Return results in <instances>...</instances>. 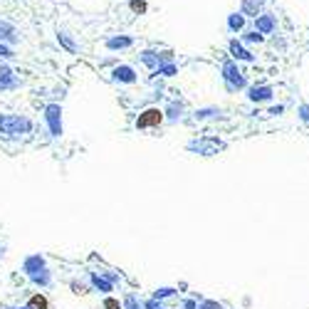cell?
Listing matches in <instances>:
<instances>
[{
	"mask_svg": "<svg viewBox=\"0 0 309 309\" xmlns=\"http://www.w3.org/2000/svg\"><path fill=\"white\" fill-rule=\"evenodd\" d=\"M223 72H225V79L230 82V87H243V84H245V79L240 77V72H238V69H235L230 62L223 67Z\"/></svg>",
	"mask_w": 309,
	"mask_h": 309,
	"instance_id": "obj_5",
	"label": "cell"
},
{
	"mask_svg": "<svg viewBox=\"0 0 309 309\" xmlns=\"http://www.w3.org/2000/svg\"><path fill=\"white\" fill-rule=\"evenodd\" d=\"M200 309H220V305H215V302H203Z\"/></svg>",
	"mask_w": 309,
	"mask_h": 309,
	"instance_id": "obj_24",
	"label": "cell"
},
{
	"mask_svg": "<svg viewBox=\"0 0 309 309\" xmlns=\"http://www.w3.org/2000/svg\"><path fill=\"white\" fill-rule=\"evenodd\" d=\"M15 84H17L15 74H12L7 67H2V69H0V89H10V87H15Z\"/></svg>",
	"mask_w": 309,
	"mask_h": 309,
	"instance_id": "obj_7",
	"label": "cell"
},
{
	"mask_svg": "<svg viewBox=\"0 0 309 309\" xmlns=\"http://www.w3.org/2000/svg\"><path fill=\"white\" fill-rule=\"evenodd\" d=\"M45 119L50 124V134L52 136H60L62 134V109L60 104H50L47 109H45Z\"/></svg>",
	"mask_w": 309,
	"mask_h": 309,
	"instance_id": "obj_4",
	"label": "cell"
},
{
	"mask_svg": "<svg viewBox=\"0 0 309 309\" xmlns=\"http://www.w3.org/2000/svg\"><path fill=\"white\" fill-rule=\"evenodd\" d=\"M104 309H122V307H119L117 300H107V302H104Z\"/></svg>",
	"mask_w": 309,
	"mask_h": 309,
	"instance_id": "obj_20",
	"label": "cell"
},
{
	"mask_svg": "<svg viewBox=\"0 0 309 309\" xmlns=\"http://www.w3.org/2000/svg\"><path fill=\"white\" fill-rule=\"evenodd\" d=\"M171 295H173V290H168V287L156 290V300H163V297H171Z\"/></svg>",
	"mask_w": 309,
	"mask_h": 309,
	"instance_id": "obj_19",
	"label": "cell"
},
{
	"mask_svg": "<svg viewBox=\"0 0 309 309\" xmlns=\"http://www.w3.org/2000/svg\"><path fill=\"white\" fill-rule=\"evenodd\" d=\"M30 309H47V300H45L42 295H35V297L30 300Z\"/></svg>",
	"mask_w": 309,
	"mask_h": 309,
	"instance_id": "obj_13",
	"label": "cell"
},
{
	"mask_svg": "<svg viewBox=\"0 0 309 309\" xmlns=\"http://www.w3.org/2000/svg\"><path fill=\"white\" fill-rule=\"evenodd\" d=\"M141 60L146 62L149 67H158V57H154V52H144V57Z\"/></svg>",
	"mask_w": 309,
	"mask_h": 309,
	"instance_id": "obj_16",
	"label": "cell"
},
{
	"mask_svg": "<svg viewBox=\"0 0 309 309\" xmlns=\"http://www.w3.org/2000/svg\"><path fill=\"white\" fill-rule=\"evenodd\" d=\"M230 27H233V30H240V27H243V15H233V17H230Z\"/></svg>",
	"mask_w": 309,
	"mask_h": 309,
	"instance_id": "obj_17",
	"label": "cell"
},
{
	"mask_svg": "<svg viewBox=\"0 0 309 309\" xmlns=\"http://www.w3.org/2000/svg\"><path fill=\"white\" fill-rule=\"evenodd\" d=\"M129 7H131L134 12H139V15H141V12H146V2H144V0H131V5H129Z\"/></svg>",
	"mask_w": 309,
	"mask_h": 309,
	"instance_id": "obj_15",
	"label": "cell"
},
{
	"mask_svg": "<svg viewBox=\"0 0 309 309\" xmlns=\"http://www.w3.org/2000/svg\"><path fill=\"white\" fill-rule=\"evenodd\" d=\"M270 94H272V92H270L267 87H260V89L255 87V89L250 92V99H255V102H262V99H270Z\"/></svg>",
	"mask_w": 309,
	"mask_h": 309,
	"instance_id": "obj_11",
	"label": "cell"
},
{
	"mask_svg": "<svg viewBox=\"0 0 309 309\" xmlns=\"http://www.w3.org/2000/svg\"><path fill=\"white\" fill-rule=\"evenodd\" d=\"M25 272H27L35 282H40L42 287L50 285V275H47V270H45V260H42L40 255H32V257L25 260Z\"/></svg>",
	"mask_w": 309,
	"mask_h": 309,
	"instance_id": "obj_2",
	"label": "cell"
},
{
	"mask_svg": "<svg viewBox=\"0 0 309 309\" xmlns=\"http://www.w3.org/2000/svg\"><path fill=\"white\" fill-rule=\"evenodd\" d=\"M0 57H12V50L5 47V45H0Z\"/></svg>",
	"mask_w": 309,
	"mask_h": 309,
	"instance_id": "obj_22",
	"label": "cell"
},
{
	"mask_svg": "<svg viewBox=\"0 0 309 309\" xmlns=\"http://www.w3.org/2000/svg\"><path fill=\"white\" fill-rule=\"evenodd\" d=\"M230 52H233L235 57H240V60H252V55H250V52H245V50H243L238 42H233V45H230Z\"/></svg>",
	"mask_w": 309,
	"mask_h": 309,
	"instance_id": "obj_12",
	"label": "cell"
},
{
	"mask_svg": "<svg viewBox=\"0 0 309 309\" xmlns=\"http://www.w3.org/2000/svg\"><path fill=\"white\" fill-rule=\"evenodd\" d=\"M92 282H94L97 290H102V292H112V280H104L102 272H92Z\"/></svg>",
	"mask_w": 309,
	"mask_h": 309,
	"instance_id": "obj_8",
	"label": "cell"
},
{
	"mask_svg": "<svg viewBox=\"0 0 309 309\" xmlns=\"http://www.w3.org/2000/svg\"><path fill=\"white\" fill-rule=\"evenodd\" d=\"M0 40H7V42H15V40H17L15 27L7 25V22H2V20H0Z\"/></svg>",
	"mask_w": 309,
	"mask_h": 309,
	"instance_id": "obj_9",
	"label": "cell"
},
{
	"mask_svg": "<svg viewBox=\"0 0 309 309\" xmlns=\"http://www.w3.org/2000/svg\"><path fill=\"white\" fill-rule=\"evenodd\" d=\"M60 40H62V42H64V47H69V50H74V45H72V40H69V37H67L64 32H60Z\"/></svg>",
	"mask_w": 309,
	"mask_h": 309,
	"instance_id": "obj_21",
	"label": "cell"
},
{
	"mask_svg": "<svg viewBox=\"0 0 309 309\" xmlns=\"http://www.w3.org/2000/svg\"><path fill=\"white\" fill-rule=\"evenodd\" d=\"M302 112H305V114H302V117H305V119H309V109H302Z\"/></svg>",
	"mask_w": 309,
	"mask_h": 309,
	"instance_id": "obj_27",
	"label": "cell"
},
{
	"mask_svg": "<svg viewBox=\"0 0 309 309\" xmlns=\"http://www.w3.org/2000/svg\"><path fill=\"white\" fill-rule=\"evenodd\" d=\"M30 129H32V124L25 117H5V114H0V136L2 139H17V136L27 134Z\"/></svg>",
	"mask_w": 309,
	"mask_h": 309,
	"instance_id": "obj_1",
	"label": "cell"
},
{
	"mask_svg": "<svg viewBox=\"0 0 309 309\" xmlns=\"http://www.w3.org/2000/svg\"><path fill=\"white\" fill-rule=\"evenodd\" d=\"M114 79H117V82H126V84H131V82H136V72H134L131 67L122 64V67L114 69Z\"/></svg>",
	"mask_w": 309,
	"mask_h": 309,
	"instance_id": "obj_6",
	"label": "cell"
},
{
	"mask_svg": "<svg viewBox=\"0 0 309 309\" xmlns=\"http://www.w3.org/2000/svg\"><path fill=\"white\" fill-rule=\"evenodd\" d=\"M257 25H260V30H262V32H267V30H272V20H270V17H262V20H260Z\"/></svg>",
	"mask_w": 309,
	"mask_h": 309,
	"instance_id": "obj_18",
	"label": "cell"
},
{
	"mask_svg": "<svg viewBox=\"0 0 309 309\" xmlns=\"http://www.w3.org/2000/svg\"><path fill=\"white\" fill-rule=\"evenodd\" d=\"M247 40H252V42L257 40V42H260V40H262V35H257V32H247Z\"/></svg>",
	"mask_w": 309,
	"mask_h": 309,
	"instance_id": "obj_25",
	"label": "cell"
},
{
	"mask_svg": "<svg viewBox=\"0 0 309 309\" xmlns=\"http://www.w3.org/2000/svg\"><path fill=\"white\" fill-rule=\"evenodd\" d=\"M144 309H163V307H161L156 300H151V302H146V305H144Z\"/></svg>",
	"mask_w": 309,
	"mask_h": 309,
	"instance_id": "obj_23",
	"label": "cell"
},
{
	"mask_svg": "<svg viewBox=\"0 0 309 309\" xmlns=\"http://www.w3.org/2000/svg\"><path fill=\"white\" fill-rule=\"evenodd\" d=\"M124 307L126 309H144V305H139V300H136L134 295H129V297L124 300Z\"/></svg>",
	"mask_w": 309,
	"mask_h": 309,
	"instance_id": "obj_14",
	"label": "cell"
},
{
	"mask_svg": "<svg viewBox=\"0 0 309 309\" xmlns=\"http://www.w3.org/2000/svg\"><path fill=\"white\" fill-rule=\"evenodd\" d=\"M129 45H131V37H112L107 42L109 50H122V47H129Z\"/></svg>",
	"mask_w": 309,
	"mask_h": 309,
	"instance_id": "obj_10",
	"label": "cell"
},
{
	"mask_svg": "<svg viewBox=\"0 0 309 309\" xmlns=\"http://www.w3.org/2000/svg\"><path fill=\"white\" fill-rule=\"evenodd\" d=\"M183 307H185V309H195V302H185Z\"/></svg>",
	"mask_w": 309,
	"mask_h": 309,
	"instance_id": "obj_26",
	"label": "cell"
},
{
	"mask_svg": "<svg viewBox=\"0 0 309 309\" xmlns=\"http://www.w3.org/2000/svg\"><path fill=\"white\" fill-rule=\"evenodd\" d=\"M22 309H30V307H22Z\"/></svg>",
	"mask_w": 309,
	"mask_h": 309,
	"instance_id": "obj_28",
	"label": "cell"
},
{
	"mask_svg": "<svg viewBox=\"0 0 309 309\" xmlns=\"http://www.w3.org/2000/svg\"><path fill=\"white\" fill-rule=\"evenodd\" d=\"M161 122H163V112L156 109V107H151V109H146L144 114H139L136 129H151V126H158Z\"/></svg>",
	"mask_w": 309,
	"mask_h": 309,
	"instance_id": "obj_3",
	"label": "cell"
}]
</instances>
